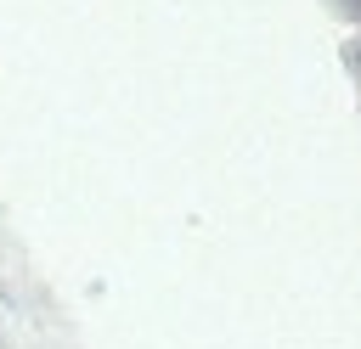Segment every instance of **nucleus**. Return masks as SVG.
<instances>
[]
</instances>
